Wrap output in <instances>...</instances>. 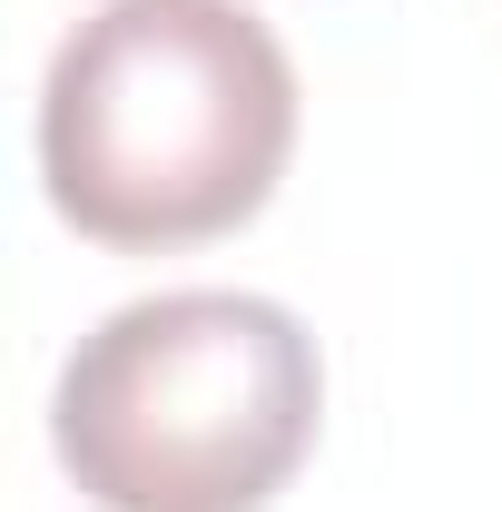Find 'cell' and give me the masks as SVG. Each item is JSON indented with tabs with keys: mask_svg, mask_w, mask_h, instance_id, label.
Listing matches in <instances>:
<instances>
[{
	"mask_svg": "<svg viewBox=\"0 0 502 512\" xmlns=\"http://www.w3.org/2000/svg\"><path fill=\"white\" fill-rule=\"evenodd\" d=\"M296 158V60L247 0H99L40 79V188L89 247L237 237Z\"/></svg>",
	"mask_w": 502,
	"mask_h": 512,
	"instance_id": "cell-1",
	"label": "cell"
},
{
	"mask_svg": "<svg viewBox=\"0 0 502 512\" xmlns=\"http://www.w3.org/2000/svg\"><path fill=\"white\" fill-rule=\"evenodd\" d=\"M315 424L325 355L247 286L138 296L50 384V453L99 512H266L306 473Z\"/></svg>",
	"mask_w": 502,
	"mask_h": 512,
	"instance_id": "cell-2",
	"label": "cell"
}]
</instances>
